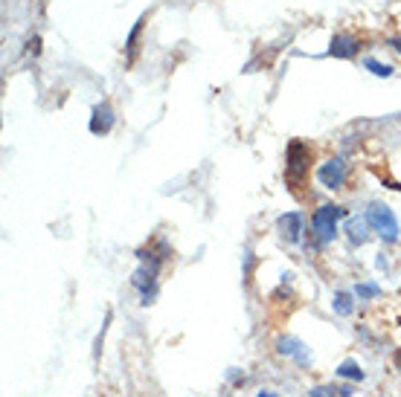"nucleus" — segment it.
Listing matches in <instances>:
<instances>
[{
	"label": "nucleus",
	"mask_w": 401,
	"mask_h": 397,
	"mask_svg": "<svg viewBox=\"0 0 401 397\" xmlns=\"http://www.w3.org/2000/svg\"><path fill=\"white\" fill-rule=\"evenodd\" d=\"M367 220H369L372 232H378L387 244H396L398 241V232H401L398 229V220H396L393 209L387 206V203H372L367 209Z\"/></svg>",
	"instance_id": "f257e3e1"
},
{
	"label": "nucleus",
	"mask_w": 401,
	"mask_h": 397,
	"mask_svg": "<svg viewBox=\"0 0 401 397\" xmlns=\"http://www.w3.org/2000/svg\"><path fill=\"white\" fill-rule=\"evenodd\" d=\"M288 166H285V177H288V183H302L306 180V175H308V168H311V148L306 145V142H300V140H294L288 145Z\"/></svg>",
	"instance_id": "f03ea898"
},
{
	"label": "nucleus",
	"mask_w": 401,
	"mask_h": 397,
	"mask_svg": "<svg viewBox=\"0 0 401 397\" xmlns=\"http://www.w3.org/2000/svg\"><path fill=\"white\" fill-rule=\"evenodd\" d=\"M343 218V209L335 206V203H326L320 206L317 212L311 218V227H314V235H317L320 244H332L335 235H337V220Z\"/></svg>",
	"instance_id": "7ed1b4c3"
},
{
	"label": "nucleus",
	"mask_w": 401,
	"mask_h": 397,
	"mask_svg": "<svg viewBox=\"0 0 401 397\" xmlns=\"http://www.w3.org/2000/svg\"><path fill=\"white\" fill-rule=\"evenodd\" d=\"M346 163L340 157H332L329 163H323L320 168H317V180H320V185H326V189H340V185L346 183Z\"/></svg>",
	"instance_id": "20e7f679"
},
{
	"label": "nucleus",
	"mask_w": 401,
	"mask_h": 397,
	"mask_svg": "<svg viewBox=\"0 0 401 397\" xmlns=\"http://www.w3.org/2000/svg\"><path fill=\"white\" fill-rule=\"evenodd\" d=\"M276 351L282 354V357L297 359L300 366H308L311 363V348H308L306 342H300L297 337H279L276 340Z\"/></svg>",
	"instance_id": "39448f33"
},
{
	"label": "nucleus",
	"mask_w": 401,
	"mask_h": 397,
	"mask_svg": "<svg viewBox=\"0 0 401 397\" xmlns=\"http://www.w3.org/2000/svg\"><path fill=\"white\" fill-rule=\"evenodd\" d=\"M111 128H114V110H111V105H108V102L96 105L93 107V116H90V133L102 136V133H108Z\"/></svg>",
	"instance_id": "423d86ee"
},
{
	"label": "nucleus",
	"mask_w": 401,
	"mask_h": 397,
	"mask_svg": "<svg viewBox=\"0 0 401 397\" xmlns=\"http://www.w3.org/2000/svg\"><path fill=\"white\" fill-rule=\"evenodd\" d=\"M358 49H361L358 38H352V35H335L329 44V55L332 58H352Z\"/></svg>",
	"instance_id": "0eeeda50"
},
{
	"label": "nucleus",
	"mask_w": 401,
	"mask_h": 397,
	"mask_svg": "<svg viewBox=\"0 0 401 397\" xmlns=\"http://www.w3.org/2000/svg\"><path fill=\"white\" fill-rule=\"evenodd\" d=\"M279 232H282V238L291 241V244H297L300 241V235H302V215L300 212H288L279 218Z\"/></svg>",
	"instance_id": "6e6552de"
},
{
	"label": "nucleus",
	"mask_w": 401,
	"mask_h": 397,
	"mask_svg": "<svg viewBox=\"0 0 401 397\" xmlns=\"http://www.w3.org/2000/svg\"><path fill=\"white\" fill-rule=\"evenodd\" d=\"M367 227H369L367 215H363V218H349V223H346L349 241L352 244H363V241H367Z\"/></svg>",
	"instance_id": "1a4fd4ad"
},
{
	"label": "nucleus",
	"mask_w": 401,
	"mask_h": 397,
	"mask_svg": "<svg viewBox=\"0 0 401 397\" xmlns=\"http://www.w3.org/2000/svg\"><path fill=\"white\" fill-rule=\"evenodd\" d=\"M337 377H343V380H363V368L355 363V359H343V363L337 366Z\"/></svg>",
	"instance_id": "9d476101"
},
{
	"label": "nucleus",
	"mask_w": 401,
	"mask_h": 397,
	"mask_svg": "<svg viewBox=\"0 0 401 397\" xmlns=\"http://www.w3.org/2000/svg\"><path fill=\"white\" fill-rule=\"evenodd\" d=\"M355 296H358V299H378V296H381V284H375V281H361L358 287H355Z\"/></svg>",
	"instance_id": "9b49d317"
},
{
	"label": "nucleus",
	"mask_w": 401,
	"mask_h": 397,
	"mask_svg": "<svg viewBox=\"0 0 401 397\" xmlns=\"http://www.w3.org/2000/svg\"><path fill=\"white\" fill-rule=\"evenodd\" d=\"M332 307H335V313L349 316V313H352V293H335Z\"/></svg>",
	"instance_id": "f8f14e48"
},
{
	"label": "nucleus",
	"mask_w": 401,
	"mask_h": 397,
	"mask_svg": "<svg viewBox=\"0 0 401 397\" xmlns=\"http://www.w3.org/2000/svg\"><path fill=\"white\" fill-rule=\"evenodd\" d=\"M367 70L372 73V76H381V79H390L393 76V67L390 64H381V61H375V58L367 61Z\"/></svg>",
	"instance_id": "ddd939ff"
},
{
	"label": "nucleus",
	"mask_w": 401,
	"mask_h": 397,
	"mask_svg": "<svg viewBox=\"0 0 401 397\" xmlns=\"http://www.w3.org/2000/svg\"><path fill=\"white\" fill-rule=\"evenodd\" d=\"M143 23H145V18H140L137 23H134V29H131L128 41H125V47H128V58H134V53H137V38H140V29H143Z\"/></svg>",
	"instance_id": "4468645a"
},
{
	"label": "nucleus",
	"mask_w": 401,
	"mask_h": 397,
	"mask_svg": "<svg viewBox=\"0 0 401 397\" xmlns=\"http://www.w3.org/2000/svg\"><path fill=\"white\" fill-rule=\"evenodd\" d=\"M335 394H337L335 386H317V389L308 392V397H335Z\"/></svg>",
	"instance_id": "2eb2a0df"
},
{
	"label": "nucleus",
	"mask_w": 401,
	"mask_h": 397,
	"mask_svg": "<svg viewBox=\"0 0 401 397\" xmlns=\"http://www.w3.org/2000/svg\"><path fill=\"white\" fill-rule=\"evenodd\" d=\"M337 394H340V397H352V389H349V386H346V389H340V392H337Z\"/></svg>",
	"instance_id": "dca6fc26"
},
{
	"label": "nucleus",
	"mask_w": 401,
	"mask_h": 397,
	"mask_svg": "<svg viewBox=\"0 0 401 397\" xmlns=\"http://www.w3.org/2000/svg\"><path fill=\"white\" fill-rule=\"evenodd\" d=\"M393 47H396V49H398V53H401V38H396V41H393Z\"/></svg>",
	"instance_id": "f3484780"
},
{
	"label": "nucleus",
	"mask_w": 401,
	"mask_h": 397,
	"mask_svg": "<svg viewBox=\"0 0 401 397\" xmlns=\"http://www.w3.org/2000/svg\"><path fill=\"white\" fill-rule=\"evenodd\" d=\"M259 397H276V394H274V392H262Z\"/></svg>",
	"instance_id": "a211bd4d"
}]
</instances>
